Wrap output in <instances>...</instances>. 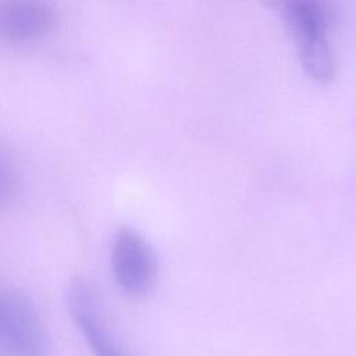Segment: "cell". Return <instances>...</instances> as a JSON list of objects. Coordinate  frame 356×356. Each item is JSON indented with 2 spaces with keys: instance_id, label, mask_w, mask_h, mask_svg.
Masks as SVG:
<instances>
[{
  "instance_id": "6da1fadb",
  "label": "cell",
  "mask_w": 356,
  "mask_h": 356,
  "mask_svg": "<svg viewBox=\"0 0 356 356\" xmlns=\"http://www.w3.org/2000/svg\"><path fill=\"white\" fill-rule=\"evenodd\" d=\"M284 19L293 38L306 72L318 82L335 75V60L328 42L332 11L327 0H256Z\"/></svg>"
},
{
  "instance_id": "7a4b0ae2",
  "label": "cell",
  "mask_w": 356,
  "mask_h": 356,
  "mask_svg": "<svg viewBox=\"0 0 356 356\" xmlns=\"http://www.w3.org/2000/svg\"><path fill=\"white\" fill-rule=\"evenodd\" d=\"M0 350L4 356H49L50 338L33 300L0 281Z\"/></svg>"
},
{
  "instance_id": "3957f363",
  "label": "cell",
  "mask_w": 356,
  "mask_h": 356,
  "mask_svg": "<svg viewBox=\"0 0 356 356\" xmlns=\"http://www.w3.org/2000/svg\"><path fill=\"white\" fill-rule=\"evenodd\" d=\"M67 307L93 356H135L114 330L90 281L76 277L70 282Z\"/></svg>"
},
{
  "instance_id": "277c9868",
  "label": "cell",
  "mask_w": 356,
  "mask_h": 356,
  "mask_svg": "<svg viewBox=\"0 0 356 356\" xmlns=\"http://www.w3.org/2000/svg\"><path fill=\"white\" fill-rule=\"evenodd\" d=\"M111 270L118 286L132 298L149 295L159 280V263L152 245L131 227H121L114 235Z\"/></svg>"
},
{
  "instance_id": "5b68a950",
  "label": "cell",
  "mask_w": 356,
  "mask_h": 356,
  "mask_svg": "<svg viewBox=\"0 0 356 356\" xmlns=\"http://www.w3.org/2000/svg\"><path fill=\"white\" fill-rule=\"evenodd\" d=\"M47 0H0V42L26 46L46 39L57 25Z\"/></svg>"
},
{
  "instance_id": "8992f818",
  "label": "cell",
  "mask_w": 356,
  "mask_h": 356,
  "mask_svg": "<svg viewBox=\"0 0 356 356\" xmlns=\"http://www.w3.org/2000/svg\"><path fill=\"white\" fill-rule=\"evenodd\" d=\"M21 175L13 157L0 147V210L8 207L19 193Z\"/></svg>"
}]
</instances>
